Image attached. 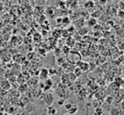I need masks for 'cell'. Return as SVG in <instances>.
<instances>
[{
  "label": "cell",
  "mask_w": 124,
  "mask_h": 115,
  "mask_svg": "<svg viewBox=\"0 0 124 115\" xmlns=\"http://www.w3.org/2000/svg\"><path fill=\"white\" fill-rule=\"evenodd\" d=\"M68 75H69V81H74L75 80L77 79V77H76V76H75V75L74 74V72H72V71H71V72H69V73H68Z\"/></svg>",
  "instance_id": "obj_9"
},
{
  "label": "cell",
  "mask_w": 124,
  "mask_h": 115,
  "mask_svg": "<svg viewBox=\"0 0 124 115\" xmlns=\"http://www.w3.org/2000/svg\"><path fill=\"white\" fill-rule=\"evenodd\" d=\"M117 14H118V17H119L120 19L123 20V19H124V10L123 9H120L119 11H118Z\"/></svg>",
  "instance_id": "obj_13"
},
{
  "label": "cell",
  "mask_w": 124,
  "mask_h": 115,
  "mask_svg": "<svg viewBox=\"0 0 124 115\" xmlns=\"http://www.w3.org/2000/svg\"><path fill=\"white\" fill-rule=\"evenodd\" d=\"M64 115H70V114H68V113H67V114H65Z\"/></svg>",
  "instance_id": "obj_17"
},
{
  "label": "cell",
  "mask_w": 124,
  "mask_h": 115,
  "mask_svg": "<svg viewBox=\"0 0 124 115\" xmlns=\"http://www.w3.org/2000/svg\"><path fill=\"white\" fill-rule=\"evenodd\" d=\"M0 86H1V88H3V89L8 90L10 88V87H11V84H10L8 80H3V81H2L1 83H0Z\"/></svg>",
  "instance_id": "obj_3"
},
{
  "label": "cell",
  "mask_w": 124,
  "mask_h": 115,
  "mask_svg": "<svg viewBox=\"0 0 124 115\" xmlns=\"http://www.w3.org/2000/svg\"><path fill=\"white\" fill-rule=\"evenodd\" d=\"M77 67H79L80 70L82 71V72H86V71H88L89 70H90V64H89L88 62L83 61H81L77 65Z\"/></svg>",
  "instance_id": "obj_2"
},
{
  "label": "cell",
  "mask_w": 124,
  "mask_h": 115,
  "mask_svg": "<svg viewBox=\"0 0 124 115\" xmlns=\"http://www.w3.org/2000/svg\"><path fill=\"white\" fill-rule=\"evenodd\" d=\"M47 113L49 115H56L57 113V109L53 106H50L47 108Z\"/></svg>",
  "instance_id": "obj_6"
},
{
  "label": "cell",
  "mask_w": 124,
  "mask_h": 115,
  "mask_svg": "<svg viewBox=\"0 0 124 115\" xmlns=\"http://www.w3.org/2000/svg\"><path fill=\"white\" fill-rule=\"evenodd\" d=\"M0 1H1V0H0Z\"/></svg>",
  "instance_id": "obj_20"
},
{
  "label": "cell",
  "mask_w": 124,
  "mask_h": 115,
  "mask_svg": "<svg viewBox=\"0 0 124 115\" xmlns=\"http://www.w3.org/2000/svg\"><path fill=\"white\" fill-rule=\"evenodd\" d=\"M111 115H119V111L116 108H112L111 111Z\"/></svg>",
  "instance_id": "obj_14"
},
{
  "label": "cell",
  "mask_w": 124,
  "mask_h": 115,
  "mask_svg": "<svg viewBox=\"0 0 124 115\" xmlns=\"http://www.w3.org/2000/svg\"><path fill=\"white\" fill-rule=\"evenodd\" d=\"M61 81H62V84H64V85H68L69 82H70L68 73H64V74L61 76Z\"/></svg>",
  "instance_id": "obj_5"
},
{
  "label": "cell",
  "mask_w": 124,
  "mask_h": 115,
  "mask_svg": "<svg viewBox=\"0 0 124 115\" xmlns=\"http://www.w3.org/2000/svg\"><path fill=\"white\" fill-rule=\"evenodd\" d=\"M102 114H104V113H103V110L101 108L99 107V108H95V115H101Z\"/></svg>",
  "instance_id": "obj_12"
},
{
  "label": "cell",
  "mask_w": 124,
  "mask_h": 115,
  "mask_svg": "<svg viewBox=\"0 0 124 115\" xmlns=\"http://www.w3.org/2000/svg\"><path fill=\"white\" fill-rule=\"evenodd\" d=\"M48 76H49V70L46 69V68H42V69H41V74H40L41 78L46 80V79H47V77H48Z\"/></svg>",
  "instance_id": "obj_4"
},
{
  "label": "cell",
  "mask_w": 124,
  "mask_h": 115,
  "mask_svg": "<svg viewBox=\"0 0 124 115\" xmlns=\"http://www.w3.org/2000/svg\"><path fill=\"white\" fill-rule=\"evenodd\" d=\"M67 61L71 65H78L82 61V56L78 51L70 50L69 53L67 55Z\"/></svg>",
  "instance_id": "obj_1"
},
{
  "label": "cell",
  "mask_w": 124,
  "mask_h": 115,
  "mask_svg": "<svg viewBox=\"0 0 124 115\" xmlns=\"http://www.w3.org/2000/svg\"><path fill=\"white\" fill-rule=\"evenodd\" d=\"M57 104H58L59 106H63L64 104H65V100H64V99H59V100L57 101Z\"/></svg>",
  "instance_id": "obj_16"
},
{
  "label": "cell",
  "mask_w": 124,
  "mask_h": 115,
  "mask_svg": "<svg viewBox=\"0 0 124 115\" xmlns=\"http://www.w3.org/2000/svg\"><path fill=\"white\" fill-rule=\"evenodd\" d=\"M72 106H73L72 103H65V104H64V108H65V110L68 112V111H69V109L72 108Z\"/></svg>",
  "instance_id": "obj_15"
},
{
  "label": "cell",
  "mask_w": 124,
  "mask_h": 115,
  "mask_svg": "<svg viewBox=\"0 0 124 115\" xmlns=\"http://www.w3.org/2000/svg\"><path fill=\"white\" fill-rule=\"evenodd\" d=\"M121 1H122V2H124V0H121Z\"/></svg>",
  "instance_id": "obj_18"
},
{
  "label": "cell",
  "mask_w": 124,
  "mask_h": 115,
  "mask_svg": "<svg viewBox=\"0 0 124 115\" xmlns=\"http://www.w3.org/2000/svg\"><path fill=\"white\" fill-rule=\"evenodd\" d=\"M74 74L76 76V77L78 78V77H79V76H81V75H82V71L80 70V68L78 67H74Z\"/></svg>",
  "instance_id": "obj_8"
},
{
  "label": "cell",
  "mask_w": 124,
  "mask_h": 115,
  "mask_svg": "<svg viewBox=\"0 0 124 115\" xmlns=\"http://www.w3.org/2000/svg\"><path fill=\"white\" fill-rule=\"evenodd\" d=\"M62 53L63 54H65L66 55H68V54L69 53V51H70V48H69L67 46H63L62 47Z\"/></svg>",
  "instance_id": "obj_10"
},
{
  "label": "cell",
  "mask_w": 124,
  "mask_h": 115,
  "mask_svg": "<svg viewBox=\"0 0 124 115\" xmlns=\"http://www.w3.org/2000/svg\"><path fill=\"white\" fill-rule=\"evenodd\" d=\"M88 24H89V26H90V27H91V26H94L95 24H96V20H95L94 18L90 19L88 21Z\"/></svg>",
  "instance_id": "obj_11"
},
{
  "label": "cell",
  "mask_w": 124,
  "mask_h": 115,
  "mask_svg": "<svg viewBox=\"0 0 124 115\" xmlns=\"http://www.w3.org/2000/svg\"><path fill=\"white\" fill-rule=\"evenodd\" d=\"M78 110V106H77V105H73L72 108H71L69 109V111H68V114H69L70 115H74V114H77Z\"/></svg>",
  "instance_id": "obj_7"
},
{
  "label": "cell",
  "mask_w": 124,
  "mask_h": 115,
  "mask_svg": "<svg viewBox=\"0 0 124 115\" xmlns=\"http://www.w3.org/2000/svg\"><path fill=\"white\" fill-rule=\"evenodd\" d=\"M101 115H105V114H101Z\"/></svg>",
  "instance_id": "obj_19"
}]
</instances>
